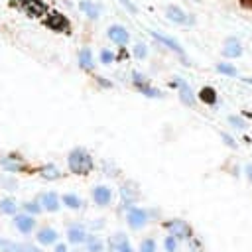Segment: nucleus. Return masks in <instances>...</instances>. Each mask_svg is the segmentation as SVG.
I'll return each mask as SVG.
<instances>
[{
  "instance_id": "obj_1",
  "label": "nucleus",
  "mask_w": 252,
  "mask_h": 252,
  "mask_svg": "<svg viewBox=\"0 0 252 252\" xmlns=\"http://www.w3.org/2000/svg\"><path fill=\"white\" fill-rule=\"evenodd\" d=\"M67 163H69L71 173H75V175H89L94 167L93 156L85 148H73L67 156Z\"/></svg>"
},
{
  "instance_id": "obj_2",
  "label": "nucleus",
  "mask_w": 252,
  "mask_h": 252,
  "mask_svg": "<svg viewBox=\"0 0 252 252\" xmlns=\"http://www.w3.org/2000/svg\"><path fill=\"white\" fill-rule=\"evenodd\" d=\"M126 219H128V224L132 228H142L148 222V213L144 209H140V207H128Z\"/></svg>"
},
{
  "instance_id": "obj_3",
  "label": "nucleus",
  "mask_w": 252,
  "mask_h": 252,
  "mask_svg": "<svg viewBox=\"0 0 252 252\" xmlns=\"http://www.w3.org/2000/svg\"><path fill=\"white\" fill-rule=\"evenodd\" d=\"M106 35H108V39L114 41L116 45H126V43L130 41V33H128L126 28L120 26V24H112V26L106 30Z\"/></svg>"
},
{
  "instance_id": "obj_4",
  "label": "nucleus",
  "mask_w": 252,
  "mask_h": 252,
  "mask_svg": "<svg viewBox=\"0 0 252 252\" xmlns=\"http://www.w3.org/2000/svg\"><path fill=\"white\" fill-rule=\"evenodd\" d=\"M37 201L41 203V209H45V211H49V213H55V211H59V197H57V193H53V191H45V193H41L39 197H37Z\"/></svg>"
},
{
  "instance_id": "obj_5",
  "label": "nucleus",
  "mask_w": 252,
  "mask_h": 252,
  "mask_svg": "<svg viewBox=\"0 0 252 252\" xmlns=\"http://www.w3.org/2000/svg\"><path fill=\"white\" fill-rule=\"evenodd\" d=\"M165 228H169L171 236H175V238H191V228L183 220H179V219L165 222Z\"/></svg>"
},
{
  "instance_id": "obj_6",
  "label": "nucleus",
  "mask_w": 252,
  "mask_h": 252,
  "mask_svg": "<svg viewBox=\"0 0 252 252\" xmlns=\"http://www.w3.org/2000/svg\"><path fill=\"white\" fill-rule=\"evenodd\" d=\"M14 224H16V228H18L22 234H30V232L33 230V226H35V220H33V215L22 213V215H16V217H14Z\"/></svg>"
},
{
  "instance_id": "obj_7",
  "label": "nucleus",
  "mask_w": 252,
  "mask_h": 252,
  "mask_svg": "<svg viewBox=\"0 0 252 252\" xmlns=\"http://www.w3.org/2000/svg\"><path fill=\"white\" fill-rule=\"evenodd\" d=\"M93 199H94V203H96L98 207H106V205L112 201V191H110V187H106V185H96V187L93 189Z\"/></svg>"
},
{
  "instance_id": "obj_8",
  "label": "nucleus",
  "mask_w": 252,
  "mask_h": 252,
  "mask_svg": "<svg viewBox=\"0 0 252 252\" xmlns=\"http://www.w3.org/2000/svg\"><path fill=\"white\" fill-rule=\"evenodd\" d=\"M222 55L228 57V59H236L242 55V43L236 39V37H228L224 41V47H222Z\"/></svg>"
},
{
  "instance_id": "obj_9",
  "label": "nucleus",
  "mask_w": 252,
  "mask_h": 252,
  "mask_svg": "<svg viewBox=\"0 0 252 252\" xmlns=\"http://www.w3.org/2000/svg\"><path fill=\"white\" fill-rule=\"evenodd\" d=\"M2 167L8 171V173H18V171H22V169H26V163H24V159L22 158H18V156H6V158H2Z\"/></svg>"
},
{
  "instance_id": "obj_10",
  "label": "nucleus",
  "mask_w": 252,
  "mask_h": 252,
  "mask_svg": "<svg viewBox=\"0 0 252 252\" xmlns=\"http://www.w3.org/2000/svg\"><path fill=\"white\" fill-rule=\"evenodd\" d=\"M2 252H41L37 246L28 244V242H10L6 240L2 246Z\"/></svg>"
},
{
  "instance_id": "obj_11",
  "label": "nucleus",
  "mask_w": 252,
  "mask_h": 252,
  "mask_svg": "<svg viewBox=\"0 0 252 252\" xmlns=\"http://www.w3.org/2000/svg\"><path fill=\"white\" fill-rule=\"evenodd\" d=\"M57 230L55 228H51V226H43V228H39L37 230V234H35V238H37V242L39 244H45V246H49V244H55L57 242Z\"/></svg>"
},
{
  "instance_id": "obj_12",
  "label": "nucleus",
  "mask_w": 252,
  "mask_h": 252,
  "mask_svg": "<svg viewBox=\"0 0 252 252\" xmlns=\"http://www.w3.org/2000/svg\"><path fill=\"white\" fill-rule=\"evenodd\" d=\"M110 248H112V252H132L130 242H128L126 236L120 234V232L112 236V240H110Z\"/></svg>"
},
{
  "instance_id": "obj_13",
  "label": "nucleus",
  "mask_w": 252,
  "mask_h": 252,
  "mask_svg": "<svg viewBox=\"0 0 252 252\" xmlns=\"http://www.w3.org/2000/svg\"><path fill=\"white\" fill-rule=\"evenodd\" d=\"M165 14H167L169 20H173V22H177V24H189V22H191V18H187V14H185L179 6H167V8H165Z\"/></svg>"
},
{
  "instance_id": "obj_14",
  "label": "nucleus",
  "mask_w": 252,
  "mask_h": 252,
  "mask_svg": "<svg viewBox=\"0 0 252 252\" xmlns=\"http://www.w3.org/2000/svg\"><path fill=\"white\" fill-rule=\"evenodd\" d=\"M152 37H156L158 41L165 43V45H167L169 49H173V51H175V53H177L179 57H183V59H185V51L181 49V45H179V43H177L175 39H171V37H167V35H161V33H158V32H152Z\"/></svg>"
},
{
  "instance_id": "obj_15",
  "label": "nucleus",
  "mask_w": 252,
  "mask_h": 252,
  "mask_svg": "<svg viewBox=\"0 0 252 252\" xmlns=\"http://www.w3.org/2000/svg\"><path fill=\"white\" fill-rule=\"evenodd\" d=\"M132 77H134V85H136V89L142 91L146 96H159V91H156L154 87H150V85L144 81V77H140L138 73H132Z\"/></svg>"
},
{
  "instance_id": "obj_16",
  "label": "nucleus",
  "mask_w": 252,
  "mask_h": 252,
  "mask_svg": "<svg viewBox=\"0 0 252 252\" xmlns=\"http://www.w3.org/2000/svg\"><path fill=\"white\" fill-rule=\"evenodd\" d=\"M177 83H179V96H181L183 104L193 106V104H195V94H193V91H191V89L187 87V83H185L183 79H179V77H177Z\"/></svg>"
},
{
  "instance_id": "obj_17",
  "label": "nucleus",
  "mask_w": 252,
  "mask_h": 252,
  "mask_svg": "<svg viewBox=\"0 0 252 252\" xmlns=\"http://www.w3.org/2000/svg\"><path fill=\"white\" fill-rule=\"evenodd\" d=\"M87 232H85V228L83 226H71L69 230H67V238H69V242L71 244H83V242H87Z\"/></svg>"
},
{
  "instance_id": "obj_18",
  "label": "nucleus",
  "mask_w": 252,
  "mask_h": 252,
  "mask_svg": "<svg viewBox=\"0 0 252 252\" xmlns=\"http://www.w3.org/2000/svg\"><path fill=\"white\" fill-rule=\"evenodd\" d=\"M47 26L53 28L55 32H69V22H67V18L61 16V14H53V16L47 20Z\"/></svg>"
},
{
  "instance_id": "obj_19",
  "label": "nucleus",
  "mask_w": 252,
  "mask_h": 252,
  "mask_svg": "<svg viewBox=\"0 0 252 252\" xmlns=\"http://www.w3.org/2000/svg\"><path fill=\"white\" fill-rule=\"evenodd\" d=\"M197 96H199V100L205 102V104H217V100H219L217 91H215L213 87H203V89L197 93Z\"/></svg>"
},
{
  "instance_id": "obj_20",
  "label": "nucleus",
  "mask_w": 252,
  "mask_h": 252,
  "mask_svg": "<svg viewBox=\"0 0 252 252\" xmlns=\"http://www.w3.org/2000/svg\"><path fill=\"white\" fill-rule=\"evenodd\" d=\"M39 175L43 177V179H59L61 177V173H59V169L53 165V163H47V165H41L39 167Z\"/></svg>"
},
{
  "instance_id": "obj_21",
  "label": "nucleus",
  "mask_w": 252,
  "mask_h": 252,
  "mask_svg": "<svg viewBox=\"0 0 252 252\" xmlns=\"http://www.w3.org/2000/svg\"><path fill=\"white\" fill-rule=\"evenodd\" d=\"M79 65L83 69H93V53H91L89 47H83L79 51Z\"/></svg>"
},
{
  "instance_id": "obj_22",
  "label": "nucleus",
  "mask_w": 252,
  "mask_h": 252,
  "mask_svg": "<svg viewBox=\"0 0 252 252\" xmlns=\"http://www.w3.org/2000/svg\"><path fill=\"white\" fill-rule=\"evenodd\" d=\"M0 211H2L4 215H16L18 205H16V201H14V199L6 197V199H2V201H0Z\"/></svg>"
},
{
  "instance_id": "obj_23",
  "label": "nucleus",
  "mask_w": 252,
  "mask_h": 252,
  "mask_svg": "<svg viewBox=\"0 0 252 252\" xmlns=\"http://www.w3.org/2000/svg\"><path fill=\"white\" fill-rule=\"evenodd\" d=\"M61 203H63L65 207H69V209H79V207H81V199H79L77 195H73V193H65V195L61 197Z\"/></svg>"
},
{
  "instance_id": "obj_24",
  "label": "nucleus",
  "mask_w": 252,
  "mask_h": 252,
  "mask_svg": "<svg viewBox=\"0 0 252 252\" xmlns=\"http://www.w3.org/2000/svg\"><path fill=\"white\" fill-rule=\"evenodd\" d=\"M87 250L89 252H102V240L98 236H87Z\"/></svg>"
},
{
  "instance_id": "obj_25",
  "label": "nucleus",
  "mask_w": 252,
  "mask_h": 252,
  "mask_svg": "<svg viewBox=\"0 0 252 252\" xmlns=\"http://www.w3.org/2000/svg\"><path fill=\"white\" fill-rule=\"evenodd\" d=\"M79 6H81L83 12H87L89 18H96V16H98V8H96L94 4H91V2H81Z\"/></svg>"
},
{
  "instance_id": "obj_26",
  "label": "nucleus",
  "mask_w": 252,
  "mask_h": 252,
  "mask_svg": "<svg viewBox=\"0 0 252 252\" xmlns=\"http://www.w3.org/2000/svg\"><path fill=\"white\" fill-rule=\"evenodd\" d=\"M22 207H24V211H28L30 215H37V213H41V205H39V201H28V203H24Z\"/></svg>"
},
{
  "instance_id": "obj_27",
  "label": "nucleus",
  "mask_w": 252,
  "mask_h": 252,
  "mask_svg": "<svg viewBox=\"0 0 252 252\" xmlns=\"http://www.w3.org/2000/svg\"><path fill=\"white\" fill-rule=\"evenodd\" d=\"M0 183H2V187L6 189V191H14L16 189V179L12 177V175H2V179H0Z\"/></svg>"
},
{
  "instance_id": "obj_28",
  "label": "nucleus",
  "mask_w": 252,
  "mask_h": 252,
  "mask_svg": "<svg viewBox=\"0 0 252 252\" xmlns=\"http://www.w3.org/2000/svg\"><path fill=\"white\" fill-rule=\"evenodd\" d=\"M140 252H156V240L154 238H144L140 242Z\"/></svg>"
},
{
  "instance_id": "obj_29",
  "label": "nucleus",
  "mask_w": 252,
  "mask_h": 252,
  "mask_svg": "<svg viewBox=\"0 0 252 252\" xmlns=\"http://www.w3.org/2000/svg\"><path fill=\"white\" fill-rule=\"evenodd\" d=\"M217 71L219 73H224V75H236V69L232 65H226V63H219L217 65Z\"/></svg>"
},
{
  "instance_id": "obj_30",
  "label": "nucleus",
  "mask_w": 252,
  "mask_h": 252,
  "mask_svg": "<svg viewBox=\"0 0 252 252\" xmlns=\"http://www.w3.org/2000/svg\"><path fill=\"white\" fill-rule=\"evenodd\" d=\"M165 250H167V252H175V250H177V238H175V236L169 234V236L165 238Z\"/></svg>"
},
{
  "instance_id": "obj_31",
  "label": "nucleus",
  "mask_w": 252,
  "mask_h": 252,
  "mask_svg": "<svg viewBox=\"0 0 252 252\" xmlns=\"http://www.w3.org/2000/svg\"><path fill=\"white\" fill-rule=\"evenodd\" d=\"M112 59H114L112 51H108V49H102V51H100V61H102V63H110Z\"/></svg>"
},
{
  "instance_id": "obj_32",
  "label": "nucleus",
  "mask_w": 252,
  "mask_h": 252,
  "mask_svg": "<svg viewBox=\"0 0 252 252\" xmlns=\"http://www.w3.org/2000/svg\"><path fill=\"white\" fill-rule=\"evenodd\" d=\"M120 4H122V6H124L128 12H130V14H136V12H138V10H136V6H134L130 0H120Z\"/></svg>"
},
{
  "instance_id": "obj_33",
  "label": "nucleus",
  "mask_w": 252,
  "mask_h": 252,
  "mask_svg": "<svg viewBox=\"0 0 252 252\" xmlns=\"http://www.w3.org/2000/svg\"><path fill=\"white\" fill-rule=\"evenodd\" d=\"M238 6L244 10H252V0H238Z\"/></svg>"
},
{
  "instance_id": "obj_34",
  "label": "nucleus",
  "mask_w": 252,
  "mask_h": 252,
  "mask_svg": "<svg viewBox=\"0 0 252 252\" xmlns=\"http://www.w3.org/2000/svg\"><path fill=\"white\" fill-rule=\"evenodd\" d=\"M134 53H136V57H144V55H146V47H144V45H136Z\"/></svg>"
},
{
  "instance_id": "obj_35",
  "label": "nucleus",
  "mask_w": 252,
  "mask_h": 252,
  "mask_svg": "<svg viewBox=\"0 0 252 252\" xmlns=\"http://www.w3.org/2000/svg\"><path fill=\"white\" fill-rule=\"evenodd\" d=\"M228 120H230V122H232V124H238V128H242V126H244V122H242V120H240V118H236V116H230V118H228Z\"/></svg>"
},
{
  "instance_id": "obj_36",
  "label": "nucleus",
  "mask_w": 252,
  "mask_h": 252,
  "mask_svg": "<svg viewBox=\"0 0 252 252\" xmlns=\"http://www.w3.org/2000/svg\"><path fill=\"white\" fill-rule=\"evenodd\" d=\"M55 252H67V246L65 244H57L55 246Z\"/></svg>"
},
{
  "instance_id": "obj_37",
  "label": "nucleus",
  "mask_w": 252,
  "mask_h": 252,
  "mask_svg": "<svg viewBox=\"0 0 252 252\" xmlns=\"http://www.w3.org/2000/svg\"><path fill=\"white\" fill-rule=\"evenodd\" d=\"M246 171H248V177L252 179V167H246Z\"/></svg>"
},
{
  "instance_id": "obj_38",
  "label": "nucleus",
  "mask_w": 252,
  "mask_h": 252,
  "mask_svg": "<svg viewBox=\"0 0 252 252\" xmlns=\"http://www.w3.org/2000/svg\"><path fill=\"white\" fill-rule=\"evenodd\" d=\"M4 242H6V240H4V238H0V248L4 246Z\"/></svg>"
}]
</instances>
